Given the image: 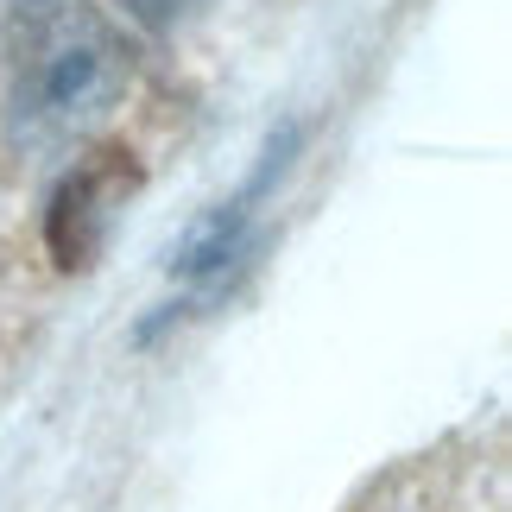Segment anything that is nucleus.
I'll use <instances>...</instances> for the list:
<instances>
[{
    "instance_id": "nucleus-2",
    "label": "nucleus",
    "mask_w": 512,
    "mask_h": 512,
    "mask_svg": "<svg viewBox=\"0 0 512 512\" xmlns=\"http://www.w3.org/2000/svg\"><path fill=\"white\" fill-rule=\"evenodd\" d=\"M133 190V165H121V152H108V165H83L64 177V190L51 196V253L57 266H89L102 253L108 228H114V209L127 203Z\"/></svg>"
},
{
    "instance_id": "nucleus-3",
    "label": "nucleus",
    "mask_w": 512,
    "mask_h": 512,
    "mask_svg": "<svg viewBox=\"0 0 512 512\" xmlns=\"http://www.w3.org/2000/svg\"><path fill=\"white\" fill-rule=\"evenodd\" d=\"M121 7H127L133 19H146V26H171V19H184L196 0H121Z\"/></svg>"
},
{
    "instance_id": "nucleus-1",
    "label": "nucleus",
    "mask_w": 512,
    "mask_h": 512,
    "mask_svg": "<svg viewBox=\"0 0 512 512\" xmlns=\"http://www.w3.org/2000/svg\"><path fill=\"white\" fill-rule=\"evenodd\" d=\"M7 121L26 140H76L127 89V51L83 0H13L0 32Z\"/></svg>"
}]
</instances>
